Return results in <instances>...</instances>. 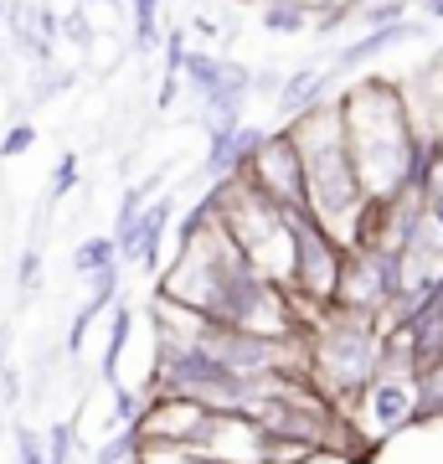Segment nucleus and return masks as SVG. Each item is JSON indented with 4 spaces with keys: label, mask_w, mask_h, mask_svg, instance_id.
<instances>
[{
    "label": "nucleus",
    "mask_w": 443,
    "mask_h": 464,
    "mask_svg": "<svg viewBox=\"0 0 443 464\" xmlns=\"http://www.w3.org/2000/svg\"><path fill=\"white\" fill-rule=\"evenodd\" d=\"M181 201L176 197H155L145 207V217L134 222V232L119 243V258L134 268H160V248H165V232H170V217H176Z\"/></svg>",
    "instance_id": "6e6552de"
},
{
    "label": "nucleus",
    "mask_w": 443,
    "mask_h": 464,
    "mask_svg": "<svg viewBox=\"0 0 443 464\" xmlns=\"http://www.w3.org/2000/svg\"><path fill=\"white\" fill-rule=\"evenodd\" d=\"M32 145H36V124L16 119V124H5V134H0V160H16V155H26Z\"/></svg>",
    "instance_id": "6ab92c4d"
},
{
    "label": "nucleus",
    "mask_w": 443,
    "mask_h": 464,
    "mask_svg": "<svg viewBox=\"0 0 443 464\" xmlns=\"http://www.w3.org/2000/svg\"><path fill=\"white\" fill-rule=\"evenodd\" d=\"M423 11H428V21H443V0H423Z\"/></svg>",
    "instance_id": "a878e982"
},
{
    "label": "nucleus",
    "mask_w": 443,
    "mask_h": 464,
    "mask_svg": "<svg viewBox=\"0 0 443 464\" xmlns=\"http://www.w3.org/2000/svg\"><path fill=\"white\" fill-rule=\"evenodd\" d=\"M289 72H279V67H253V99H279V88Z\"/></svg>",
    "instance_id": "5701e85b"
},
{
    "label": "nucleus",
    "mask_w": 443,
    "mask_h": 464,
    "mask_svg": "<svg viewBox=\"0 0 443 464\" xmlns=\"http://www.w3.org/2000/svg\"><path fill=\"white\" fill-rule=\"evenodd\" d=\"M423 197H428V201H443V145L433 150V160H428V176H423Z\"/></svg>",
    "instance_id": "b1692460"
},
{
    "label": "nucleus",
    "mask_w": 443,
    "mask_h": 464,
    "mask_svg": "<svg viewBox=\"0 0 443 464\" xmlns=\"http://www.w3.org/2000/svg\"><path fill=\"white\" fill-rule=\"evenodd\" d=\"M140 433H145V444H176V449L212 454L217 433H222V413H217V408H207V402H197V398L149 392L145 413H140Z\"/></svg>",
    "instance_id": "7ed1b4c3"
},
{
    "label": "nucleus",
    "mask_w": 443,
    "mask_h": 464,
    "mask_svg": "<svg viewBox=\"0 0 443 464\" xmlns=\"http://www.w3.org/2000/svg\"><path fill=\"white\" fill-rule=\"evenodd\" d=\"M149 191H155V181H140V186H124V197H119V217H114V237L124 243L134 232V222L145 217V207H149Z\"/></svg>",
    "instance_id": "dca6fc26"
},
{
    "label": "nucleus",
    "mask_w": 443,
    "mask_h": 464,
    "mask_svg": "<svg viewBox=\"0 0 443 464\" xmlns=\"http://www.w3.org/2000/svg\"><path fill=\"white\" fill-rule=\"evenodd\" d=\"M356 21L366 32L392 26V21H412V0H366V5H356Z\"/></svg>",
    "instance_id": "f3484780"
},
{
    "label": "nucleus",
    "mask_w": 443,
    "mask_h": 464,
    "mask_svg": "<svg viewBox=\"0 0 443 464\" xmlns=\"http://www.w3.org/2000/svg\"><path fill=\"white\" fill-rule=\"evenodd\" d=\"M247 181L258 186L268 201H279L284 212H310V166H304V150H299L289 124L268 130L258 160L247 170Z\"/></svg>",
    "instance_id": "39448f33"
},
{
    "label": "nucleus",
    "mask_w": 443,
    "mask_h": 464,
    "mask_svg": "<svg viewBox=\"0 0 443 464\" xmlns=\"http://www.w3.org/2000/svg\"><path fill=\"white\" fill-rule=\"evenodd\" d=\"M78 176H82V166H78V155H72V150H67L63 160H57V166H52V176H47V201H63L67 191H72V186H78Z\"/></svg>",
    "instance_id": "a211bd4d"
},
{
    "label": "nucleus",
    "mask_w": 443,
    "mask_h": 464,
    "mask_svg": "<svg viewBox=\"0 0 443 464\" xmlns=\"http://www.w3.org/2000/svg\"><path fill=\"white\" fill-rule=\"evenodd\" d=\"M36 274H42V253H36V248H26V258H21V289H32V284H36Z\"/></svg>",
    "instance_id": "393cba45"
},
{
    "label": "nucleus",
    "mask_w": 443,
    "mask_h": 464,
    "mask_svg": "<svg viewBox=\"0 0 443 464\" xmlns=\"http://www.w3.org/2000/svg\"><path fill=\"white\" fill-rule=\"evenodd\" d=\"M258 5H274V0H258Z\"/></svg>",
    "instance_id": "c85d7f7f"
},
{
    "label": "nucleus",
    "mask_w": 443,
    "mask_h": 464,
    "mask_svg": "<svg viewBox=\"0 0 443 464\" xmlns=\"http://www.w3.org/2000/svg\"><path fill=\"white\" fill-rule=\"evenodd\" d=\"M314 11H320L314 0H274V5H258V26L268 36H304L320 26Z\"/></svg>",
    "instance_id": "f8f14e48"
},
{
    "label": "nucleus",
    "mask_w": 443,
    "mask_h": 464,
    "mask_svg": "<svg viewBox=\"0 0 443 464\" xmlns=\"http://www.w3.org/2000/svg\"><path fill=\"white\" fill-rule=\"evenodd\" d=\"M186 88L201 109V124L207 119H227V114H243L247 99H253V67L232 63L222 52H186V67H181Z\"/></svg>",
    "instance_id": "20e7f679"
},
{
    "label": "nucleus",
    "mask_w": 443,
    "mask_h": 464,
    "mask_svg": "<svg viewBox=\"0 0 443 464\" xmlns=\"http://www.w3.org/2000/svg\"><path fill=\"white\" fill-rule=\"evenodd\" d=\"M114 264H124V258H119V237L114 232L82 237L78 253H72V268H78V274H99V268H114Z\"/></svg>",
    "instance_id": "4468645a"
},
{
    "label": "nucleus",
    "mask_w": 443,
    "mask_h": 464,
    "mask_svg": "<svg viewBox=\"0 0 443 464\" xmlns=\"http://www.w3.org/2000/svg\"><path fill=\"white\" fill-rule=\"evenodd\" d=\"M345 258H351V248H345L335 232H325L310 212H294V268H289V289L310 310V320L335 304Z\"/></svg>",
    "instance_id": "f03ea898"
},
{
    "label": "nucleus",
    "mask_w": 443,
    "mask_h": 464,
    "mask_svg": "<svg viewBox=\"0 0 443 464\" xmlns=\"http://www.w3.org/2000/svg\"><path fill=\"white\" fill-rule=\"evenodd\" d=\"M130 26H134V47H140V52L165 47V32H160V0H130Z\"/></svg>",
    "instance_id": "2eb2a0df"
},
{
    "label": "nucleus",
    "mask_w": 443,
    "mask_h": 464,
    "mask_svg": "<svg viewBox=\"0 0 443 464\" xmlns=\"http://www.w3.org/2000/svg\"><path fill=\"white\" fill-rule=\"evenodd\" d=\"M16 464H47V433L16 429Z\"/></svg>",
    "instance_id": "412c9836"
},
{
    "label": "nucleus",
    "mask_w": 443,
    "mask_h": 464,
    "mask_svg": "<svg viewBox=\"0 0 443 464\" xmlns=\"http://www.w3.org/2000/svg\"><path fill=\"white\" fill-rule=\"evenodd\" d=\"M412 36H423V21H392V26H377V32L345 42V47L330 57V72H335V78H345V72H361L366 63H377L381 52L402 47V42H412Z\"/></svg>",
    "instance_id": "1a4fd4ad"
},
{
    "label": "nucleus",
    "mask_w": 443,
    "mask_h": 464,
    "mask_svg": "<svg viewBox=\"0 0 443 464\" xmlns=\"http://www.w3.org/2000/svg\"><path fill=\"white\" fill-rule=\"evenodd\" d=\"M351 418L366 429V444L371 449L387 444L392 433L412 429V423H423L418 418V377H377L361 392V402H356Z\"/></svg>",
    "instance_id": "423d86ee"
},
{
    "label": "nucleus",
    "mask_w": 443,
    "mask_h": 464,
    "mask_svg": "<svg viewBox=\"0 0 443 464\" xmlns=\"http://www.w3.org/2000/svg\"><path fill=\"white\" fill-rule=\"evenodd\" d=\"M325 99H335V72H330V67H294V72L284 78L279 99H274V109H279V124H294V119H304L310 109H320Z\"/></svg>",
    "instance_id": "9d476101"
},
{
    "label": "nucleus",
    "mask_w": 443,
    "mask_h": 464,
    "mask_svg": "<svg viewBox=\"0 0 443 464\" xmlns=\"http://www.w3.org/2000/svg\"><path fill=\"white\" fill-rule=\"evenodd\" d=\"M47 464H72V423L47 429Z\"/></svg>",
    "instance_id": "4be33fe9"
},
{
    "label": "nucleus",
    "mask_w": 443,
    "mask_h": 464,
    "mask_svg": "<svg viewBox=\"0 0 443 464\" xmlns=\"http://www.w3.org/2000/svg\"><path fill=\"white\" fill-rule=\"evenodd\" d=\"M433 134H438V145H443V119H438V130H433Z\"/></svg>",
    "instance_id": "cd10ccee"
},
{
    "label": "nucleus",
    "mask_w": 443,
    "mask_h": 464,
    "mask_svg": "<svg viewBox=\"0 0 443 464\" xmlns=\"http://www.w3.org/2000/svg\"><path fill=\"white\" fill-rule=\"evenodd\" d=\"M130 335H134V310H130V304H114L109 346H103V362H99V377L103 382H119V362H124V351H130Z\"/></svg>",
    "instance_id": "ddd939ff"
},
{
    "label": "nucleus",
    "mask_w": 443,
    "mask_h": 464,
    "mask_svg": "<svg viewBox=\"0 0 443 464\" xmlns=\"http://www.w3.org/2000/svg\"><path fill=\"white\" fill-rule=\"evenodd\" d=\"M88 289H93V295H88V304L109 310V304L119 299V264L114 268H99V274H88Z\"/></svg>",
    "instance_id": "aec40b11"
},
{
    "label": "nucleus",
    "mask_w": 443,
    "mask_h": 464,
    "mask_svg": "<svg viewBox=\"0 0 443 464\" xmlns=\"http://www.w3.org/2000/svg\"><path fill=\"white\" fill-rule=\"evenodd\" d=\"M88 5H119V0H88Z\"/></svg>",
    "instance_id": "bb28decb"
},
{
    "label": "nucleus",
    "mask_w": 443,
    "mask_h": 464,
    "mask_svg": "<svg viewBox=\"0 0 443 464\" xmlns=\"http://www.w3.org/2000/svg\"><path fill=\"white\" fill-rule=\"evenodd\" d=\"M392 331L408 335L412 362H418V377H428V372H438L443 366V304H428V310H418L408 325H392Z\"/></svg>",
    "instance_id": "9b49d317"
},
{
    "label": "nucleus",
    "mask_w": 443,
    "mask_h": 464,
    "mask_svg": "<svg viewBox=\"0 0 443 464\" xmlns=\"http://www.w3.org/2000/svg\"><path fill=\"white\" fill-rule=\"evenodd\" d=\"M0 433H5V429H0Z\"/></svg>",
    "instance_id": "c756f323"
},
{
    "label": "nucleus",
    "mask_w": 443,
    "mask_h": 464,
    "mask_svg": "<svg viewBox=\"0 0 443 464\" xmlns=\"http://www.w3.org/2000/svg\"><path fill=\"white\" fill-rule=\"evenodd\" d=\"M381 341L387 325L371 315H351L341 304H330L310 320L304 346H310V382L330 408H356L361 392L381 377Z\"/></svg>",
    "instance_id": "f257e3e1"
},
{
    "label": "nucleus",
    "mask_w": 443,
    "mask_h": 464,
    "mask_svg": "<svg viewBox=\"0 0 443 464\" xmlns=\"http://www.w3.org/2000/svg\"><path fill=\"white\" fill-rule=\"evenodd\" d=\"M201 130H207V160H201V176L207 181H237V176H247L253 160H258L263 140H268V130L243 124V114L207 119Z\"/></svg>",
    "instance_id": "0eeeda50"
}]
</instances>
